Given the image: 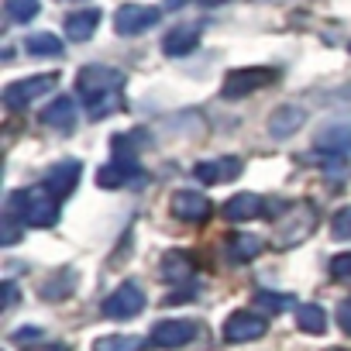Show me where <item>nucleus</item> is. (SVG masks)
Instances as JSON below:
<instances>
[{
    "instance_id": "6ab92c4d",
    "label": "nucleus",
    "mask_w": 351,
    "mask_h": 351,
    "mask_svg": "<svg viewBox=\"0 0 351 351\" xmlns=\"http://www.w3.org/2000/svg\"><path fill=\"white\" fill-rule=\"evenodd\" d=\"M42 124L56 128V131H73L76 128V107L69 97H56L45 110H42Z\"/></svg>"
},
{
    "instance_id": "f03ea898",
    "label": "nucleus",
    "mask_w": 351,
    "mask_h": 351,
    "mask_svg": "<svg viewBox=\"0 0 351 351\" xmlns=\"http://www.w3.org/2000/svg\"><path fill=\"white\" fill-rule=\"evenodd\" d=\"M8 214L18 217L25 228H52L59 221V200L49 193V186H25L11 193Z\"/></svg>"
},
{
    "instance_id": "4c0bfd02",
    "label": "nucleus",
    "mask_w": 351,
    "mask_h": 351,
    "mask_svg": "<svg viewBox=\"0 0 351 351\" xmlns=\"http://www.w3.org/2000/svg\"><path fill=\"white\" fill-rule=\"evenodd\" d=\"M200 4H207V8H214V4H228V0H200Z\"/></svg>"
},
{
    "instance_id": "0eeeda50",
    "label": "nucleus",
    "mask_w": 351,
    "mask_h": 351,
    "mask_svg": "<svg viewBox=\"0 0 351 351\" xmlns=\"http://www.w3.org/2000/svg\"><path fill=\"white\" fill-rule=\"evenodd\" d=\"M145 310V293L138 282H121L107 300H104V317L110 320H131Z\"/></svg>"
},
{
    "instance_id": "5701e85b",
    "label": "nucleus",
    "mask_w": 351,
    "mask_h": 351,
    "mask_svg": "<svg viewBox=\"0 0 351 351\" xmlns=\"http://www.w3.org/2000/svg\"><path fill=\"white\" fill-rule=\"evenodd\" d=\"M25 52H28V56H42V59H59V56H62V38H56V35H49V32L28 35V38H25Z\"/></svg>"
},
{
    "instance_id": "f704fd0d",
    "label": "nucleus",
    "mask_w": 351,
    "mask_h": 351,
    "mask_svg": "<svg viewBox=\"0 0 351 351\" xmlns=\"http://www.w3.org/2000/svg\"><path fill=\"white\" fill-rule=\"evenodd\" d=\"M190 296H197V286L190 282V286H183V289H176V293H169V300L165 303H186Z\"/></svg>"
},
{
    "instance_id": "c9c22d12",
    "label": "nucleus",
    "mask_w": 351,
    "mask_h": 351,
    "mask_svg": "<svg viewBox=\"0 0 351 351\" xmlns=\"http://www.w3.org/2000/svg\"><path fill=\"white\" fill-rule=\"evenodd\" d=\"M18 303V286L14 282H4V310H11Z\"/></svg>"
},
{
    "instance_id": "aec40b11",
    "label": "nucleus",
    "mask_w": 351,
    "mask_h": 351,
    "mask_svg": "<svg viewBox=\"0 0 351 351\" xmlns=\"http://www.w3.org/2000/svg\"><path fill=\"white\" fill-rule=\"evenodd\" d=\"M73 293H76V272H73V269H59L56 276H49V279L38 286V296L49 300V303L69 300Z\"/></svg>"
},
{
    "instance_id": "1a4fd4ad",
    "label": "nucleus",
    "mask_w": 351,
    "mask_h": 351,
    "mask_svg": "<svg viewBox=\"0 0 351 351\" xmlns=\"http://www.w3.org/2000/svg\"><path fill=\"white\" fill-rule=\"evenodd\" d=\"M169 210H172V217L176 221H186V224H200V221H207L210 217V200L200 193V190H176L172 193V204H169Z\"/></svg>"
},
{
    "instance_id": "39448f33",
    "label": "nucleus",
    "mask_w": 351,
    "mask_h": 351,
    "mask_svg": "<svg viewBox=\"0 0 351 351\" xmlns=\"http://www.w3.org/2000/svg\"><path fill=\"white\" fill-rule=\"evenodd\" d=\"M56 90V76L52 73H38V76H28V80H14L4 86V107L8 110H25L32 100L45 97Z\"/></svg>"
},
{
    "instance_id": "4be33fe9",
    "label": "nucleus",
    "mask_w": 351,
    "mask_h": 351,
    "mask_svg": "<svg viewBox=\"0 0 351 351\" xmlns=\"http://www.w3.org/2000/svg\"><path fill=\"white\" fill-rule=\"evenodd\" d=\"M313 145L320 152H330V155H351V128L348 124H330L317 134Z\"/></svg>"
},
{
    "instance_id": "2eb2a0df",
    "label": "nucleus",
    "mask_w": 351,
    "mask_h": 351,
    "mask_svg": "<svg viewBox=\"0 0 351 351\" xmlns=\"http://www.w3.org/2000/svg\"><path fill=\"white\" fill-rule=\"evenodd\" d=\"M303 124H306V110L296 107V104H282V107H276V114L269 117V134H272V138H289V134H296Z\"/></svg>"
},
{
    "instance_id": "393cba45",
    "label": "nucleus",
    "mask_w": 351,
    "mask_h": 351,
    "mask_svg": "<svg viewBox=\"0 0 351 351\" xmlns=\"http://www.w3.org/2000/svg\"><path fill=\"white\" fill-rule=\"evenodd\" d=\"M296 324H300V330H306V334H324V330H327V313H324V306H317V303H303V306L296 310Z\"/></svg>"
},
{
    "instance_id": "9d476101",
    "label": "nucleus",
    "mask_w": 351,
    "mask_h": 351,
    "mask_svg": "<svg viewBox=\"0 0 351 351\" xmlns=\"http://www.w3.org/2000/svg\"><path fill=\"white\" fill-rule=\"evenodd\" d=\"M200 35H204V25H200V21H183V25H176V28L165 32L162 52H165L169 59H183V56H190V52L200 45Z\"/></svg>"
},
{
    "instance_id": "cd10ccee",
    "label": "nucleus",
    "mask_w": 351,
    "mask_h": 351,
    "mask_svg": "<svg viewBox=\"0 0 351 351\" xmlns=\"http://www.w3.org/2000/svg\"><path fill=\"white\" fill-rule=\"evenodd\" d=\"M310 100H324L327 107H341V110H351V83L344 86H334V90H313Z\"/></svg>"
},
{
    "instance_id": "f3484780",
    "label": "nucleus",
    "mask_w": 351,
    "mask_h": 351,
    "mask_svg": "<svg viewBox=\"0 0 351 351\" xmlns=\"http://www.w3.org/2000/svg\"><path fill=\"white\" fill-rule=\"evenodd\" d=\"M162 279L169 286H190L193 282V262L183 252H165L162 255Z\"/></svg>"
},
{
    "instance_id": "58836bf2",
    "label": "nucleus",
    "mask_w": 351,
    "mask_h": 351,
    "mask_svg": "<svg viewBox=\"0 0 351 351\" xmlns=\"http://www.w3.org/2000/svg\"><path fill=\"white\" fill-rule=\"evenodd\" d=\"M186 4V0H169V8H183Z\"/></svg>"
},
{
    "instance_id": "6e6552de",
    "label": "nucleus",
    "mask_w": 351,
    "mask_h": 351,
    "mask_svg": "<svg viewBox=\"0 0 351 351\" xmlns=\"http://www.w3.org/2000/svg\"><path fill=\"white\" fill-rule=\"evenodd\" d=\"M265 330H269L265 317H258V313H252V310H234V313L224 320V337H228L231 344L258 341V337H265Z\"/></svg>"
},
{
    "instance_id": "bb28decb",
    "label": "nucleus",
    "mask_w": 351,
    "mask_h": 351,
    "mask_svg": "<svg viewBox=\"0 0 351 351\" xmlns=\"http://www.w3.org/2000/svg\"><path fill=\"white\" fill-rule=\"evenodd\" d=\"M145 341L134 334H110V337H97L93 351H141Z\"/></svg>"
},
{
    "instance_id": "a19ab883",
    "label": "nucleus",
    "mask_w": 351,
    "mask_h": 351,
    "mask_svg": "<svg viewBox=\"0 0 351 351\" xmlns=\"http://www.w3.org/2000/svg\"><path fill=\"white\" fill-rule=\"evenodd\" d=\"M348 52H351V45H348Z\"/></svg>"
},
{
    "instance_id": "ddd939ff",
    "label": "nucleus",
    "mask_w": 351,
    "mask_h": 351,
    "mask_svg": "<svg viewBox=\"0 0 351 351\" xmlns=\"http://www.w3.org/2000/svg\"><path fill=\"white\" fill-rule=\"evenodd\" d=\"M141 180V165L131 162V158H114L110 165H104L97 172V186L100 190H121L128 183H138Z\"/></svg>"
},
{
    "instance_id": "4468645a",
    "label": "nucleus",
    "mask_w": 351,
    "mask_h": 351,
    "mask_svg": "<svg viewBox=\"0 0 351 351\" xmlns=\"http://www.w3.org/2000/svg\"><path fill=\"white\" fill-rule=\"evenodd\" d=\"M80 172H83V165L76 162V158H62V162H56L52 169H49V176H45V186H49V193L59 200V197H69L73 190H76V183H80Z\"/></svg>"
},
{
    "instance_id": "c756f323",
    "label": "nucleus",
    "mask_w": 351,
    "mask_h": 351,
    "mask_svg": "<svg viewBox=\"0 0 351 351\" xmlns=\"http://www.w3.org/2000/svg\"><path fill=\"white\" fill-rule=\"evenodd\" d=\"M330 234L341 238V241H351V207H341L330 217Z\"/></svg>"
},
{
    "instance_id": "423d86ee",
    "label": "nucleus",
    "mask_w": 351,
    "mask_h": 351,
    "mask_svg": "<svg viewBox=\"0 0 351 351\" xmlns=\"http://www.w3.org/2000/svg\"><path fill=\"white\" fill-rule=\"evenodd\" d=\"M162 11L158 8H148V4H124L117 14H114V32L121 38H134V35H145L158 25Z\"/></svg>"
},
{
    "instance_id": "9b49d317",
    "label": "nucleus",
    "mask_w": 351,
    "mask_h": 351,
    "mask_svg": "<svg viewBox=\"0 0 351 351\" xmlns=\"http://www.w3.org/2000/svg\"><path fill=\"white\" fill-rule=\"evenodd\" d=\"M241 158L238 155H224V158H207V162H197L193 165V176L200 183H207V186H214V183H231V180H238L241 176Z\"/></svg>"
},
{
    "instance_id": "473e14b6",
    "label": "nucleus",
    "mask_w": 351,
    "mask_h": 351,
    "mask_svg": "<svg viewBox=\"0 0 351 351\" xmlns=\"http://www.w3.org/2000/svg\"><path fill=\"white\" fill-rule=\"evenodd\" d=\"M334 320H337V327H341L344 334H351V296H348V300H341V306H337Z\"/></svg>"
},
{
    "instance_id": "a211bd4d",
    "label": "nucleus",
    "mask_w": 351,
    "mask_h": 351,
    "mask_svg": "<svg viewBox=\"0 0 351 351\" xmlns=\"http://www.w3.org/2000/svg\"><path fill=\"white\" fill-rule=\"evenodd\" d=\"M100 25V11L97 8H83V11H73L66 18V38L69 42H90L93 32Z\"/></svg>"
},
{
    "instance_id": "a878e982",
    "label": "nucleus",
    "mask_w": 351,
    "mask_h": 351,
    "mask_svg": "<svg viewBox=\"0 0 351 351\" xmlns=\"http://www.w3.org/2000/svg\"><path fill=\"white\" fill-rule=\"evenodd\" d=\"M38 11H42L38 0H4V14H8L14 25H28V21H35Z\"/></svg>"
},
{
    "instance_id": "72a5a7b5",
    "label": "nucleus",
    "mask_w": 351,
    "mask_h": 351,
    "mask_svg": "<svg viewBox=\"0 0 351 351\" xmlns=\"http://www.w3.org/2000/svg\"><path fill=\"white\" fill-rule=\"evenodd\" d=\"M38 337H42V327H25V330H14L11 334L14 344H28V341H38Z\"/></svg>"
},
{
    "instance_id": "f257e3e1",
    "label": "nucleus",
    "mask_w": 351,
    "mask_h": 351,
    "mask_svg": "<svg viewBox=\"0 0 351 351\" xmlns=\"http://www.w3.org/2000/svg\"><path fill=\"white\" fill-rule=\"evenodd\" d=\"M76 93L86 107V117L100 121L110 110L124 107V97H121L124 93V73L110 69V66H83L80 76H76Z\"/></svg>"
},
{
    "instance_id": "c85d7f7f",
    "label": "nucleus",
    "mask_w": 351,
    "mask_h": 351,
    "mask_svg": "<svg viewBox=\"0 0 351 351\" xmlns=\"http://www.w3.org/2000/svg\"><path fill=\"white\" fill-rule=\"evenodd\" d=\"M255 300H258V306H265V310H272V313H286V310L293 306V296H286V293H269V289H262Z\"/></svg>"
},
{
    "instance_id": "7c9ffc66",
    "label": "nucleus",
    "mask_w": 351,
    "mask_h": 351,
    "mask_svg": "<svg viewBox=\"0 0 351 351\" xmlns=\"http://www.w3.org/2000/svg\"><path fill=\"white\" fill-rule=\"evenodd\" d=\"M330 276H334L337 282H351V252L330 258Z\"/></svg>"
},
{
    "instance_id": "20e7f679",
    "label": "nucleus",
    "mask_w": 351,
    "mask_h": 351,
    "mask_svg": "<svg viewBox=\"0 0 351 351\" xmlns=\"http://www.w3.org/2000/svg\"><path fill=\"white\" fill-rule=\"evenodd\" d=\"M276 80H279V73H276V69H269V66L231 69V73L224 76V83H221V97L238 100V97H248V93H255V90H262V86L276 83Z\"/></svg>"
},
{
    "instance_id": "f8f14e48",
    "label": "nucleus",
    "mask_w": 351,
    "mask_h": 351,
    "mask_svg": "<svg viewBox=\"0 0 351 351\" xmlns=\"http://www.w3.org/2000/svg\"><path fill=\"white\" fill-rule=\"evenodd\" d=\"M193 337H197L193 320H158L152 327V344H158V348H183Z\"/></svg>"
},
{
    "instance_id": "dca6fc26",
    "label": "nucleus",
    "mask_w": 351,
    "mask_h": 351,
    "mask_svg": "<svg viewBox=\"0 0 351 351\" xmlns=\"http://www.w3.org/2000/svg\"><path fill=\"white\" fill-rule=\"evenodd\" d=\"M262 207H265V200H262L258 193H238V197H231V200L221 207V217L241 224V221H255V217H262Z\"/></svg>"
},
{
    "instance_id": "b1692460",
    "label": "nucleus",
    "mask_w": 351,
    "mask_h": 351,
    "mask_svg": "<svg viewBox=\"0 0 351 351\" xmlns=\"http://www.w3.org/2000/svg\"><path fill=\"white\" fill-rule=\"evenodd\" d=\"M228 255H231L234 262H252V258L262 255V238H255V234H231Z\"/></svg>"
},
{
    "instance_id": "412c9836",
    "label": "nucleus",
    "mask_w": 351,
    "mask_h": 351,
    "mask_svg": "<svg viewBox=\"0 0 351 351\" xmlns=\"http://www.w3.org/2000/svg\"><path fill=\"white\" fill-rule=\"evenodd\" d=\"M148 145H152L148 131H121V134L110 138L114 158H131V162H138V152H145Z\"/></svg>"
},
{
    "instance_id": "2f4dec72",
    "label": "nucleus",
    "mask_w": 351,
    "mask_h": 351,
    "mask_svg": "<svg viewBox=\"0 0 351 351\" xmlns=\"http://www.w3.org/2000/svg\"><path fill=\"white\" fill-rule=\"evenodd\" d=\"M0 241H4V245H18L21 241V221L18 217H4V231H0Z\"/></svg>"
},
{
    "instance_id": "7ed1b4c3",
    "label": "nucleus",
    "mask_w": 351,
    "mask_h": 351,
    "mask_svg": "<svg viewBox=\"0 0 351 351\" xmlns=\"http://www.w3.org/2000/svg\"><path fill=\"white\" fill-rule=\"evenodd\" d=\"M317 228V214L310 204H293L279 221H276V248H293L303 238H310Z\"/></svg>"
},
{
    "instance_id": "ea45409f",
    "label": "nucleus",
    "mask_w": 351,
    "mask_h": 351,
    "mask_svg": "<svg viewBox=\"0 0 351 351\" xmlns=\"http://www.w3.org/2000/svg\"><path fill=\"white\" fill-rule=\"evenodd\" d=\"M330 351H344V348H330Z\"/></svg>"
},
{
    "instance_id": "e433bc0d",
    "label": "nucleus",
    "mask_w": 351,
    "mask_h": 351,
    "mask_svg": "<svg viewBox=\"0 0 351 351\" xmlns=\"http://www.w3.org/2000/svg\"><path fill=\"white\" fill-rule=\"evenodd\" d=\"M25 351H69V344H28Z\"/></svg>"
}]
</instances>
